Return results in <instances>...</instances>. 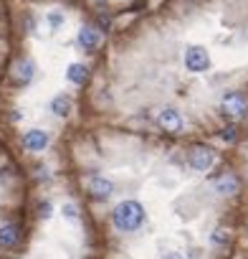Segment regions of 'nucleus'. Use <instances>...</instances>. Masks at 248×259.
Returning <instances> with one entry per match:
<instances>
[{
  "mask_svg": "<svg viewBox=\"0 0 248 259\" xmlns=\"http://www.w3.org/2000/svg\"><path fill=\"white\" fill-rule=\"evenodd\" d=\"M116 231H137L145 224V206L140 201H121L111 213Z\"/></svg>",
  "mask_w": 248,
  "mask_h": 259,
  "instance_id": "f257e3e1",
  "label": "nucleus"
},
{
  "mask_svg": "<svg viewBox=\"0 0 248 259\" xmlns=\"http://www.w3.org/2000/svg\"><path fill=\"white\" fill-rule=\"evenodd\" d=\"M185 69L200 74V71H208L210 69V54L208 49L203 46H188L185 49Z\"/></svg>",
  "mask_w": 248,
  "mask_h": 259,
  "instance_id": "f03ea898",
  "label": "nucleus"
},
{
  "mask_svg": "<svg viewBox=\"0 0 248 259\" xmlns=\"http://www.w3.org/2000/svg\"><path fill=\"white\" fill-rule=\"evenodd\" d=\"M220 107H223V112H225V114L238 117V114H243V112H245L248 99H245V94H243V92H225V94H223V99H220Z\"/></svg>",
  "mask_w": 248,
  "mask_h": 259,
  "instance_id": "7ed1b4c3",
  "label": "nucleus"
},
{
  "mask_svg": "<svg viewBox=\"0 0 248 259\" xmlns=\"http://www.w3.org/2000/svg\"><path fill=\"white\" fill-rule=\"evenodd\" d=\"M213 163H215V153H213L210 148L198 145V148H193V150H190V165H193L195 170L205 173V170H210V168H213Z\"/></svg>",
  "mask_w": 248,
  "mask_h": 259,
  "instance_id": "20e7f679",
  "label": "nucleus"
},
{
  "mask_svg": "<svg viewBox=\"0 0 248 259\" xmlns=\"http://www.w3.org/2000/svg\"><path fill=\"white\" fill-rule=\"evenodd\" d=\"M89 191H91V196H94L96 201H106V198L114 193V183H111L109 178H104V176H94V178L89 181Z\"/></svg>",
  "mask_w": 248,
  "mask_h": 259,
  "instance_id": "39448f33",
  "label": "nucleus"
},
{
  "mask_svg": "<svg viewBox=\"0 0 248 259\" xmlns=\"http://www.w3.org/2000/svg\"><path fill=\"white\" fill-rule=\"evenodd\" d=\"M157 124L162 130H167V133H180L182 130V117H180L177 109H162L157 114Z\"/></svg>",
  "mask_w": 248,
  "mask_h": 259,
  "instance_id": "423d86ee",
  "label": "nucleus"
},
{
  "mask_svg": "<svg viewBox=\"0 0 248 259\" xmlns=\"http://www.w3.org/2000/svg\"><path fill=\"white\" fill-rule=\"evenodd\" d=\"M46 145H48V135L43 133V130H28V133L23 135V148L31 150V153H41Z\"/></svg>",
  "mask_w": 248,
  "mask_h": 259,
  "instance_id": "0eeeda50",
  "label": "nucleus"
},
{
  "mask_svg": "<svg viewBox=\"0 0 248 259\" xmlns=\"http://www.w3.org/2000/svg\"><path fill=\"white\" fill-rule=\"evenodd\" d=\"M79 46L84 49V51H96L99 46H101V36H99V31L96 28H81L79 31Z\"/></svg>",
  "mask_w": 248,
  "mask_h": 259,
  "instance_id": "6e6552de",
  "label": "nucleus"
},
{
  "mask_svg": "<svg viewBox=\"0 0 248 259\" xmlns=\"http://www.w3.org/2000/svg\"><path fill=\"white\" fill-rule=\"evenodd\" d=\"M21 239V226L18 224H6L0 226V249H11Z\"/></svg>",
  "mask_w": 248,
  "mask_h": 259,
  "instance_id": "1a4fd4ad",
  "label": "nucleus"
},
{
  "mask_svg": "<svg viewBox=\"0 0 248 259\" xmlns=\"http://www.w3.org/2000/svg\"><path fill=\"white\" fill-rule=\"evenodd\" d=\"M215 191L218 193H225V196H233L235 191H238V178L235 176H220L218 181H215Z\"/></svg>",
  "mask_w": 248,
  "mask_h": 259,
  "instance_id": "9d476101",
  "label": "nucleus"
},
{
  "mask_svg": "<svg viewBox=\"0 0 248 259\" xmlns=\"http://www.w3.org/2000/svg\"><path fill=\"white\" fill-rule=\"evenodd\" d=\"M66 76H69V81H74V84H84V81L89 79V69H86L84 64H71L69 71H66Z\"/></svg>",
  "mask_w": 248,
  "mask_h": 259,
  "instance_id": "9b49d317",
  "label": "nucleus"
},
{
  "mask_svg": "<svg viewBox=\"0 0 248 259\" xmlns=\"http://www.w3.org/2000/svg\"><path fill=\"white\" fill-rule=\"evenodd\" d=\"M51 109H53V114L66 117V114H69V109H71V99H69L66 94H58V97H53V99H51Z\"/></svg>",
  "mask_w": 248,
  "mask_h": 259,
  "instance_id": "f8f14e48",
  "label": "nucleus"
},
{
  "mask_svg": "<svg viewBox=\"0 0 248 259\" xmlns=\"http://www.w3.org/2000/svg\"><path fill=\"white\" fill-rule=\"evenodd\" d=\"M16 79L23 81V84H28V81L33 79V61H21V64L16 66Z\"/></svg>",
  "mask_w": 248,
  "mask_h": 259,
  "instance_id": "ddd939ff",
  "label": "nucleus"
},
{
  "mask_svg": "<svg viewBox=\"0 0 248 259\" xmlns=\"http://www.w3.org/2000/svg\"><path fill=\"white\" fill-rule=\"evenodd\" d=\"M48 26H51V28H61V26H64V13L51 11V13H48Z\"/></svg>",
  "mask_w": 248,
  "mask_h": 259,
  "instance_id": "4468645a",
  "label": "nucleus"
},
{
  "mask_svg": "<svg viewBox=\"0 0 248 259\" xmlns=\"http://www.w3.org/2000/svg\"><path fill=\"white\" fill-rule=\"evenodd\" d=\"M210 239H213L215 244H225V241H228V231H225V229H215Z\"/></svg>",
  "mask_w": 248,
  "mask_h": 259,
  "instance_id": "2eb2a0df",
  "label": "nucleus"
},
{
  "mask_svg": "<svg viewBox=\"0 0 248 259\" xmlns=\"http://www.w3.org/2000/svg\"><path fill=\"white\" fill-rule=\"evenodd\" d=\"M220 138H223L225 143H233V140H235V127H225L223 133H220Z\"/></svg>",
  "mask_w": 248,
  "mask_h": 259,
  "instance_id": "dca6fc26",
  "label": "nucleus"
},
{
  "mask_svg": "<svg viewBox=\"0 0 248 259\" xmlns=\"http://www.w3.org/2000/svg\"><path fill=\"white\" fill-rule=\"evenodd\" d=\"M64 216L74 221V219H76V206H74V203H66V206H64Z\"/></svg>",
  "mask_w": 248,
  "mask_h": 259,
  "instance_id": "f3484780",
  "label": "nucleus"
},
{
  "mask_svg": "<svg viewBox=\"0 0 248 259\" xmlns=\"http://www.w3.org/2000/svg\"><path fill=\"white\" fill-rule=\"evenodd\" d=\"M162 259H182L180 251H162Z\"/></svg>",
  "mask_w": 248,
  "mask_h": 259,
  "instance_id": "a211bd4d",
  "label": "nucleus"
},
{
  "mask_svg": "<svg viewBox=\"0 0 248 259\" xmlns=\"http://www.w3.org/2000/svg\"><path fill=\"white\" fill-rule=\"evenodd\" d=\"M41 216H51V203H41Z\"/></svg>",
  "mask_w": 248,
  "mask_h": 259,
  "instance_id": "6ab92c4d",
  "label": "nucleus"
}]
</instances>
